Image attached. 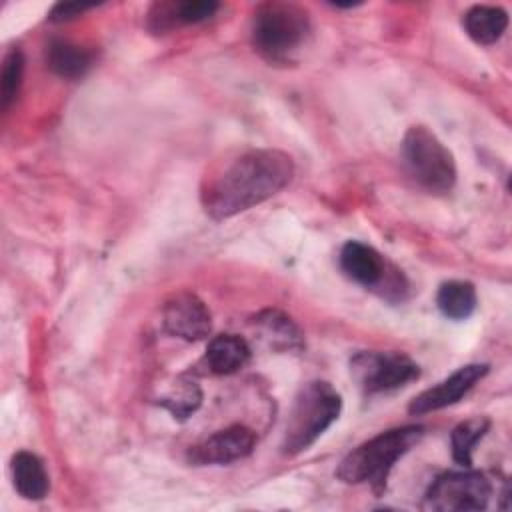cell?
I'll use <instances>...</instances> for the list:
<instances>
[{
	"label": "cell",
	"mask_w": 512,
	"mask_h": 512,
	"mask_svg": "<svg viewBox=\"0 0 512 512\" xmlns=\"http://www.w3.org/2000/svg\"><path fill=\"white\" fill-rule=\"evenodd\" d=\"M340 268L356 284L378 290L386 300H402L406 292V280L398 268L364 242L350 240L340 250Z\"/></svg>",
	"instance_id": "6"
},
{
	"label": "cell",
	"mask_w": 512,
	"mask_h": 512,
	"mask_svg": "<svg viewBox=\"0 0 512 512\" xmlns=\"http://www.w3.org/2000/svg\"><path fill=\"white\" fill-rule=\"evenodd\" d=\"M250 360V346L236 334L214 336L204 352V366L212 374H234Z\"/></svg>",
	"instance_id": "13"
},
{
	"label": "cell",
	"mask_w": 512,
	"mask_h": 512,
	"mask_svg": "<svg viewBox=\"0 0 512 512\" xmlns=\"http://www.w3.org/2000/svg\"><path fill=\"white\" fill-rule=\"evenodd\" d=\"M160 406H164L174 418L178 420H186L188 416H192L198 406L202 404V392L198 388L196 382L190 380H178L176 386L158 400Z\"/></svg>",
	"instance_id": "20"
},
{
	"label": "cell",
	"mask_w": 512,
	"mask_h": 512,
	"mask_svg": "<svg viewBox=\"0 0 512 512\" xmlns=\"http://www.w3.org/2000/svg\"><path fill=\"white\" fill-rule=\"evenodd\" d=\"M218 10L212 0H184V2H156L148 10V26L154 32H166L182 24H198L210 20Z\"/></svg>",
	"instance_id": "12"
},
{
	"label": "cell",
	"mask_w": 512,
	"mask_h": 512,
	"mask_svg": "<svg viewBox=\"0 0 512 512\" xmlns=\"http://www.w3.org/2000/svg\"><path fill=\"white\" fill-rule=\"evenodd\" d=\"M402 158L410 176L428 192L442 194L456 182L452 152L426 126H412L402 138Z\"/></svg>",
	"instance_id": "5"
},
{
	"label": "cell",
	"mask_w": 512,
	"mask_h": 512,
	"mask_svg": "<svg viewBox=\"0 0 512 512\" xmlns=\"http://www.w3.org/2000/svg\"><path fill=\"white\" fill-rule=\"evenodd\" d=\"M92 52L68 40H54L46 48V64L60 78H82L92 66Z\"/></svg>",
	"instance_id": "16"
},
{
	"label": "cell",
	"mask_w": 512,
	"mask_h": 512,
	"mask_svg": "<svg viewBox=\"0 0 512 512\" xmlns=\"http://www.w3.org/2000/svg\"><path fill=\"white\" fill-rule=\"evenodd\" d=\"M254 326L260 338L272 348L280 352L300 350L304 346L302 332L296 322L280 310H262L254 316Z\"/></svg>",
	"instance_id": "14"
},
{
	"label": "cell",
	"mask_w": 512,
	"mask_h": 512,
	"mask_svg": "<svg viewBox=\"0 0 512 512\" xmlns=\"http://www.w3.org/2000/svg\"><path fill=\"white\" fill-rule=\"evenodd\" d=\"M436 304H438L440 312L446 318H450V320H466L476 310L478 298H476V290H474V286L470 282L450 280V282H444L438 288Z\"/></svg>",
	"instance_id": "18"
},
{
	"label": "cell",
	"mask_w": 512,
	"mask_h": 512,
	"mask_svg": "<svg viewBox=\"0 0 512 512\" xmlns=\"http://www.w3.org/2000/svg\"><path fill=\"white\" fill-rule=\"evenodd\" d=\"M310 36L308 12L292 2H264L252 16L254 50L274 64H284Z\"/></svg>",
	"instance_id": "4"
},
{
	"label": "cell",
	"mask_w": 512,
	"mask_h": 512,
	"mask_svg": "<svg viewBox=\"0 0 512 512\" xmlns=\"http://www.w3.org/2000/svg\"><path fill=\"white\" fill-rule=\"evenodd\" d=\"M90 8H94V4H78V2H60V4H56V6H54V8L50 10L48 18H50L52 22H66V20H72V18L80 16L82 12H86V10H90Z\"/></svg>",
	"instance_id": "22"
},
{
	"label": "cell",
	"mask_w": 512,
	"mask_h": 512,
	"mask_svg": "<svg viewBox=\"0 0 512 512\" xmlns=\"http://www.w3.org/2000/svg\"><path fill=\"white\" fill-rule=\"evenodd\" d=\"M350 374L364 394L390 392L420 376L418 364L402 352L364 350L350 358Z\"/></svg>",
	"instance_id": "8"
},
{
	"label": "cell",
	"mask_w": 512,
	"mask_h": 512,
	"mask_svg": "<svg viewBox=\"0 0 512 512\" xmlns=\"http://www.w3.org/2000/svg\"><path fill=\"white\" fill-rule=\"evenodd\" d=\"M12 480L16 492L26 500H42L48 494V474L42 460L32 452H18L12 456Z\"/></svg>",
	"instance_id": "15"
},
{
	"label": "cell",
	"mask_w": 512,
	"mask_h": 512,
	"mask_svg": "<svg viewBox=\"0 0 512 512\" xmlns=\"http://www.w3.org/2000/svg\"><path fill=\"white\" fill-rule=\"evenodd\" d=\"M490 428V420L484 416H476L470 420L460 422L452 434H450V444H452V458L464 466H472V450L478 444V440L484 438V434Z\"/></svg>",
	"instance_id": "19"
},
{
	"label": "cell",
	"mask_w": 512,
	"mask_h": 512,
	"mask_svg": "<svg viewBox=\"0 0 512 512\" xmlns=\"http://www.w3.org/2000/svg\"><path fill=\"white\" fill-rule=\"evenodd\" d=\"M24 76V56L18 48H12L4 56L2 74H0V106L8 110V106L16 100Z\"/></svg>",
	"instance_id": "21"
},
{
	"label": "cell",
	"mask_w": 512,
	"mask_h": 512,
	"mask_svg": "<svg viewBox=\"0 0 512 512\" xmlns=\"http://www.w3.org/2000/svg\"><path fill=\"white\" fill-rule=\"evenodd\" d=\"M162 326L168 334L186 342L204 340L212 330V314L208 306L190 292L172 296L162 310Z\"/></svg>",
	"instance_id": "9"
},
{
	"label": "cell",
	"mask_w": 512,
	"mask_h": 512,
	"mask_svg": "<svg viewBox=\"0 0 512 512\" xmlns=\"http://www.w3.org/2000/svg\"><path fill=\"white\" fill-rule=\"evenodd\" d=\"M342 398L330 382L312 380L306 382L288 412L282 452L296 456L308 450L340 416Z\"/></svg>",
	"instance_id": "3"
},
{
	"label": "cell",
	"mask_w": 512,
	"mask_h": 512,
	"mask_svg": "<svg viewBox=\"0 0 512 512\" xmlns=\"http://www.w3.org/2000/svg\"><path fill=\"white\" fill-rule=\"evenodd\" d=\"M256 444V434L242 424L222 428L188 450V460L196 466L230 464L246 458Z\"/></svg>",
	"instance_id": "10"
},
{
	"label": "cell",
	"mask_w": 512,
	"mask_h": 512,
	"mask_svg": "<svg viewBox=\"0 0 512 512\" xmlns=\"http://www.w3.org/2000/svg\"><path fill=\"white\" fill-rule=\"evenodd\" d=\"M422 436L424 428L418 424L380 432L346 454L336 470V476L346 484H370L376 494H382L394 464L412 446H416Z\"/></svg>",
	"instance_id": "2"
},
{
	"label": "cell",
	"mask_w": 512,
	"mask_h": 512,
	"mask_svg": "<svg viewBox=\"0 0 512 512\" xmlns=\"http://www.w3.org/2000/svg\"><path fill=\"white\" fill-rule=\"evenodd\" d=\"M492 496V484L478 470H460L440 474L426 490L422 508L438 512L484 510Z\"/></svg>",
	"instance_id": "7"
},
{
	"label": "cell",
	"mask_w": 512,
	"mask_h": 512,
	"mask_svg": "<svg viewBox=\"0 0 512 512\" xmlns=\"http://www.w3.org/2000/svg\"><path fill=\"white\" fill-rule=\"evenodd\" d=\"M488 374V364H466L452 372L448 378L438 382L436 386L420 392L408 404V412L412 416L428 414L446 406L456 404L480 378Z\"/></svg>",
	"instance_id": "11"
},
{
	"label": "cell",
	"mask_w": 512,
	"mask_h": 512,
	"mask_svg": "<svg viewBox=\"0 0 512 512\" xmlns=\"http://www.w3.org/2000/svg\"><path fill=\"white\" fill-rule=\"evenodd\" d=\"M294 174L292 158L282 150H248L230 160L202 188V206L214 220L230 218L280 192Z\"/></svg>",
	"instance_id": "1"
},
{
	"label": "cell",
	"mask_w": 512,
	"mask_h": 512,
	"mask_svg": "<svg viewBox=\"0 0 512 512\" xmlns=\"http://www.w3.org/2000/svg\"><path fill=\"white\" fill-rule=\"evenodd\" d=\"M466 34L478 44H494L508 26V14L500 6H472L462 18Z\"/></svg>",
	"instance_id": "17"
}]
</instances>
